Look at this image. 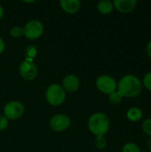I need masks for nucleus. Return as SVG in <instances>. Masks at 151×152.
<instances>
[{"label": "nucleus", "mask_w": 151, "mask_h": 152, "mask_svg": "<svg viewBox=\"0 0 151 152\" xmlns=\"http://www.w3.org/2000/svg\"><path fill=\"white\" fill-rule=\"evenodd\" d=\"M142 88V82L139 77L134 75L124 76L117 84V91L123 97L133 98L140 94Z\"/></svg>", "instance_id": "nucleus-1"}, {"label": "nucleus", "mask_w": 151, "mask_h": 152, "mask_svg": "<svg viewBox=\"0 0 151 152\" xmlns=\"http://www.w3.org/2000/svg\"><path fill=\"white\" fill-rule=\"evenodd\" d=\"M88 127L94 135L104 136L109 129V118L102 112L94 113L88 120Z\"/></svg>", "instance_id": "nucleus-2"}, {"label": "nucleus", "mask_w": 151, "mask_h": 152, "mask_svg": "<svg viewBox=\"0 0 151 152\" xmlns=\"http://www.w3.org/2000/svg\"><path fill=\"white\" fill-rule=\"evenodd\" d=\"M45 98L48 103L52 106H60L65 102L66 92L61 86L58 84H53L46 89Z\"/></svg>", "instance_id": "nucleus-3"}, {"label": "nucleus", "mask_w": 151, "mask_h": 152, "mask_svg": "<svg viewBox=\"0 0 151 152\" xmlns=\"http://www.w3.org/2000/svg\"><path fill=\"white\" fill-rule=\"evenodd\" d=\"M24 30V36L30 40H36L44 33V27L43 23L37 20H32L26 23V25L23 27Z\"/></svg>", "instance_id": "nucleus-4"}, {"label": "nucleus", "mask_w": 151, "mask_h": 152, "mask_svg": "<svg viewBox=\"0 0 151 152\" xmlns=\"http://www.w3.org/2000/svg\"><path fill=\"white\" fill-rule=\"evenodd\" d=\"M96 87L100 92L105 94H110L111 93L117 91V83L112 77L101 75L96 80Z\"/></svg>", "instance_id": "nucleus-5"}, {"label": "nucleus", "mask_w": 151, "mask_h": 152, "mask_svg": "<svg viewBox=\"0 0 151 152\" xmlns=\"http://www.w3.org/2000/svg\"><path fill=\"white\" fill-rule=\"evenodd\" d=\"M24 113V106L18 101H12L5 104L4 108V116L7 119H18Z\"/></svg>", "instance_id": "nucleus-6"}, {"label": "nucleus", "mask_w": 151, "mask_h": 152, "mask_svg": "<svg viewBox=\"0 0 151 152\" xmlns=\"http://www.w3.org/2000/svg\"><path fill=\"white\" fill-rule=\"evenodd\" d=\"M19 72H20V75L22 77V78L28 81H32L36 77L38 69L36 64L32 61L25 60L20 64Z\"/></svg>", "instance_id": "nucleus-7"}, {"label": "nucleus", "mask_w": 151, "mask_h": 152, "mask_svg": "<svg viewBox=\"0 0 151 152\" xmlns=\"http://www.w3.org/2000/svg\"><path fill=\"white\" fill-rule=\"evenodd\" d=\"M50 127L53 131L55 132H62L68 129L70 125L71 121L70 118L65 114H58L53 116L50 120Z\"/></svg>", "instance_id": "nucleus-8"}, {"label": "nucleus", "mask_w": 151, "mask_h": 152, "mask_svg": "<svg viewBox=\"0 0 151 152\" xmlns=\"http://www.w3.org/2000/svg\"><path fill=\"white\" fill-rule=\"evenodd\" d=\"M61 86L65 90V92L75 93L78 90V88L80 86L79 78L76 75H72V74L68 75L63 78Z\"/></svg>", "instance_id": "nucleus-9"}, {"label": "nucleus", "mask_w": 151, "mask_h": 152, "mask_svg": "<svg viewBox=\"0 0 151 152\" xmlns=\"http://www.w3.org/2000/svg\"><path fill=\"white\" fill-rule=\"evenodd\" d=\"M137 4L136 0H115L113 2L114 8L118 12L126 13L132 12Z\"/></svg>", "instance_id": "nucleus-10"}, {"label": "nucleus", "mask_w": 151, "mask_h": 152, "mask_svg": "<svg viewBox=\"0 0 151 152\" xmlns=\"http://www.w3.org/2000/svg\"><path fill=\"white\" fill-rule=\"evenodd\" d=\"M60 4L61 9L69 14L76 13L81 7V3L79 0H61Z\"/></svg>", "instance_id": "nucleus-11"}, {"label": "nucleus", "mask_w": 151, "mask_h": 152, "mask_svg": "<svg viewBox=\"0 0 151 152\" xmlns=\"http://www.w3.org/2000/svg\"><path fill=\"white\" fill-rule=\"evenodd\" d=\"M97 9L98 11L101 13V14H109L110 13L113 9H114V5H113V2L109 1V0H102L100 1L97 4Z\"/></svg>", "instance_id": "nucleus-12"}, {"label": "nucleus", "mask_w": 151, "mask_h": 152, "mask_svg": "<svg viewBox=\"0 0 151 152\" xmlns=\"http://www.w3.org/2000/svg\"><path fill=\"white\" fill-rule=\"evenodd\" d=\"M126 117L130 121L133 122H137L142 119V111L140 108L137 107H133L127 110Z\"/></svg>", "instance_id": "nucleus-13"}, {"label": "nucleus", "mask_w": 151, "mask_h": 152, "mask_svg": "<svg viewBox=\"0 0 151 152\" xmlns=\"http://www.w3.org/2000/svg\"><path fill=\"white\" fill-rule=\"evenodd\" d=\"M122 99H123V95L118 91H115V92L111 93L110 94H109V102L113 105H117V104L120 103L122 102Z\"/></svg>", "instance_id": "nucleus-14"}, {"label": "nucleus", "mask_w": 151, "mask_h": 152, "mask_svg": "<svg viewBox=\"0 0 151 152\" xmlns=\"http://www.w3.org/2000/svg\"><path fill=\"white\" fill-rule=\"evenodd\" d=\"M122 152H142L140 147L133 142H127L124 145Z\"/></svg>", "instance_id": "nucleus-15"}, {"label": "nucleus", "mask_w": 151, "mask_h": 152, "mask_svg": "<svg viewBox=\"0 0 151 152\" xmlns=\"http://www.w3.org/2000/svg\"><path fill=\"white\" fill-rule=\"evenodd\" d=\"M10 36L12 37H14V38H18V37H20L21 36H24L23 28L19 27V26H14V27L11 28V29H10Z\"/></svg>", "instance_id": "nucleus-16"}, {"label": "nucleus", "mask_w": 151, "mask_h": 152, "mask_svg": "<svg viewBox=\"0 0 151 152\" xmlns=\"http://www.w3.org/2000/svg\"><path fill=\"white\" fill-rule=\"evenodd\" d=\"M37 53V51H36V48L33 45H29L27 47L26 49V60L27 61H32L34 60V58L36 57Z\"/></svg>", "instance_id": "nucleus-17"}, {"label": "nucleus", "mask_w": 151, "mask_h": 152, "mask_svg": "<svg viewBox=\"0 0 151 152\" xmlns=\"http://www.w3.org/2000/svg\"><path fill=\"white\" fill-rule=\"evenodd\" d=\"M94 144H95L97 149L103 150V149H105V147L107 145V141H106L104 136L99 135V136H96V138L94 140Z\"/></svg>", "instance_id": "nucleus-18"}, {"label": "nucleus", "mask_w": 151, "mask_h": 152, "mask_svg": "<svg viewBox=\"0 0 151 152\" xmlns=\"http://www.w3.org/2000/svg\"><path fill=\"white\" fill-rule=\"evenodd\" d=\"M142 128L145 134L151 136V118H148L143 121Z\"/></svg>", "instance_id": "nucleus-19"}, {"label": "nucleus", "mask_w": 151, "mask_h": 152, "mask_svg": "<svg viewBox=\"0 0 151 152\" xmlns=\"http://www.w3.org/2000/svg\"><path fill=\"white\" fill-rule=\"evenodd\" d=\"M143 86L148 89L151 91V71L148 72L144 77H143Z\"/></svg>", "instance_id": "nucleus-20"}, {"label": "nucleus", "mask_w": 151, "mask_h": 152, "mask_svg": "<svg viewBox=\"0 0 151 152\" xmlns=\"http://www.w3.org/2000/svg\"><path fill=\"white\" fill-rule=\"evenodd\" d=\"M8 126V119L4 116H0V132L4 131Z\"/></svg>", "instance_id": "nucleus-21"}, {"label": "nucleus", "mask_w": 151, "mask_h": 152, "mask_svg": "<svg viewBox=\"0 0 151 152\" xmlns=\"http://www.w3.org/2000/svg\"><path fill=\"white\" fill-rule=\"evenodd\" d=\"M4 47H5L4 42V40L0 37V54L4 51Z\"/></svg>", "instance_id": "nucleus-22"}, {"label": "nucleus", "mask_w": 151, "mask_h": 152, "mask_svg": "<svg viewBox=\"0 0 151 152\" xmlns=\"http://www.w3.org/2000/svg\"><path fill=\"white\" fill-rule=\"evenodd\" d=\"M147 53H148L149 57L151 59V41H150V43L147 45Z\"/></svg>", "instance_id": "nucleus-23"}, {"label": "nucleus", "mask_w": 151, "mask_h": 152, "mask_svg": "<svg viewBox=\"0 0 151 152\" xmlns=\"http://www.w3.org/2000/svg\"><path fill=\"white\" fill-rule=\"evenodd\" d=\"M4 11L3 7L0 5V20L4 17Z\"/></svg>", "instance_id": "nucleus-24"}, {"label": "nucleus", "mask_w": 151, "mask_h": 152, "mask_svg": "<svg viewBox=\"0 0 151 152\" xmlns=\"http://www.w3.org/2000/svg\"><path fill=\"white\" fill-rule=\"evenodd\" d=\"M149 147H150V149L151 150V140H150V142H149Z\"/></svg>", "instance_id": "nucleus-25"}]
</instances>
